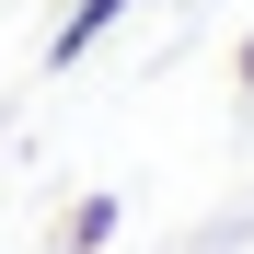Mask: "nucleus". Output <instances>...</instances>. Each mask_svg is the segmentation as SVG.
Instances as JSON below:
<instances>
[{
    "instance_id": "obj_1",
    "label": "nucleus",
    "mask_w": 254,
    "mask_h": 254,
    "mask_svg": "<svg viewBox=\"0 0 254 254\" xmlns=\"http://www.w3.org/2000/svg\"><path fill=\"white\" fill-rule=\"evenodd\" d=\"M127 12H139V0H81V12L47 35V69H81V58H93V47H104V35H116Z\"/></svg>"
},
{
    "instance_id": "obj_2",
    "label": "nucleus",
    "mask_w": 254,
    "mask_h": 254,
    "mask_svg": "<svg viewBox=\"0 0 254 254\" xmlns=\"http://www.w3.org/2000/svg\"><path fill=\"white\" fill-rule=\"evenodd\" d=\"M127 231V196H69V220H58V254H104Z\"/></svg>"
},
{
    "instance_id": "obj_3",
    "label": "nucleus",
    "mask_w": 254,
    "mask_h": 254,
    "mask_svg": "<svg viewBox=\"0 0 254 254\" xmlns=\"http://www.w3.org/2000/svg\"><path fill=\"white\" fill-rule=\"evenodd\" d=\"M231 93H243V104H254V23H243V35H231Z\"/></svg>"
}]
</instances>
